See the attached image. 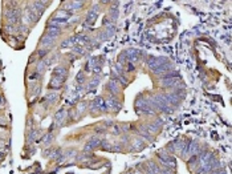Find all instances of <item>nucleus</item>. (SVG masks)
<instances>
[{"label": "nucleus", "mask_w": 232, "mask_h": 174, "mask_svg": "<svg viewBox=\"0 0 232 174\" xmlns=\"http://www.w3.org/2000/svg\"><path fill=\"white\" fill-rule=\"evenodd\" d=\"M44 100H46L48 102H49V104H53L54 101L57 100V94H56V93H48Z\"/></svg>", "instance_id": "obj_7"}, {"label": "nucleus", "mask_w": 232, "mask_h": 174, "mask_svg": "<svg viewBox=\"0 0 232 174\" xmlns=\"http://www.w3.org/2000/svg\"><path fill=\"white\" fill-rule=\"evenodd\" d=\"M52 141H53V135H52V134L44 135V138H43V143H44V145H49Z\"/></svg>", "instance_id": "obj_9"}, {"label": "nucleus", "mask_w": 232, "mask_h": 174, "mask_svg": "<svg viewBox=\"0 0 232 174\" xmlns=\"http://www.w3.org/2000/svg\"><path fill=\"white\" fill-rule=\"evenodd\" d=\"M45 68H46L45 64H44V61L41 60V61H40L39 64L36 65V73H39V74L44 73V72H45Z\"/></svg>", "instance_id": "obj_6"}, {"label": "nucleus", "mask_w": 232, "mask_h": 174, "mask_svg": "<svg viewBox=\"0 0 232 174\" xmlns=\"http://www.w3.org/2000/svg\"><path fill=\"white\" fill-rule=\"evenodd\" d=\"M77 41V37H69V39H65L61 43V48H72L74 46V43Z\"/></svg>", "instance_id": "obj_5"}, {"label": "nucleus", "mask_w": 232, "mask_h": 174, "mask_svg": "<svg viewBox=\"0 0 232 174\" xmlns=\"http://www.w3.org/2000/svg\"><path fill=\"white\" fill-rule=\"evenodd\" d=\"M96 19H97V13H94V12H89L88 16H86V21L88 23H94Z\"/></svg>", "instance_id": "obj_8"}, {"label": "nucleus", "mask_w": 232, "mask_h": 174, "mask_svg": "<svg viewBox=\"0 0 232 174\" xmlns=\"http://www.w3.org/2000/svg\"><path fill=\"white\" fill-rule=\"evenodd\" d=\"M52 74L53 76H57V77H65L66 74H68V72H66V69H64L62 66H57V68H54L53 72H52Z\"/></svg>", "instance_id": "obj_4"}, {"label": "nucleus", "mask_w": 232, "mask_h": 174, "mask_svg": "<svg viewBox=\"0 0 232 174\" xmlns=\"http://www.w3.org/2000/svg\"><path fill=\"white\" fill-rule=\"evenodd\" d=\"M45 35L50 36V37H57V36L61 35V28L60 27H52V25H48L46 27V32H45Z\"/></svg>", "instance_id": "obj_2"}, {"label": "nucleus", "mask_w": 232, "mask_h": 174, "mask_svg": "<svg viewBox=\"0 0 232 174\" xmlns=\"http://www.w3.org/2000/svg\"><path fill=\"white\" fill-rule=\"evenodd\" d=\"M54 45V37H50L48 35H44L41 39H40V46L39 48H43V49L50 50Z\"/></svg>", "instance_id": "obj_1"}, {"label": "nucleus", "mask_w": 232, "mask_h": 174, "mask_svg": "<svg viewBox=\"0 0 232 174\" xmlns=\"http://www.w3.org/2000/svg\"><path fill=\"white\" fill-rule=\"evenodd\" d=\"M65 78L62 77H57V76H52V80L49 82V88H60L62 85V82H64Z\"/></svg>", "instance_id": "obj_3"}]
</instances>
